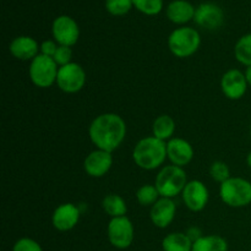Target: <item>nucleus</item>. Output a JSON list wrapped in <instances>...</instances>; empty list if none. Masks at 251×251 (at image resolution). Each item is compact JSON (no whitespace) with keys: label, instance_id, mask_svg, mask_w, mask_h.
<instances>
[{"label":"nucleus","instance_id":"20","mask_svg":"<svg viewBox=\"0 0 251 251\" xmlns=\"http://www.w3.org/2000/svg\"><path fill=\"white\" fill-rule=\"evenodd\" d=\"M193 244L186 233L173 232L163 238L162 249L163 251H191Z\"/></svg>","mask_w":251,"mask_h":251},{"label":"nucleus","instance_id":"5","mask_svg":"<svg viewBox=\"0 0 251 251\" xmlns=\"http://www.w3.org/2000/svg\"><path fill=\"white\" fill-rule=\"evenodd\" d=\"M200 33L193 27H179L169 34V50L176 58H189L194 55L200 48Z\"/></svg>","mask_w":251,"mask_h":251},{"label":"nucleus","instance_id":"10","mask_svg":"<svg viewBox=\"0 0 251 251\" xmlns=\"http://www.w3.org/2000/svg\"><path fill=\"white\" fill-rule=\"evenodd\" d=\"M181 198L189 210L193 212H200L207 206L210 193H208L207 186L202 181L191 180L188 181L184 188Z\"/></svg>","mask_w":251,"mask_h":251},{"label":"nucleus","instance_id":"34","mask_svg":"<svg viewBox=\"0 0 251 251\" xmlns=\"http://www.w3.org/2000/svg\"><path fill=\"white\" fill-rule=\"evenodd\" d=\"M250 136H251V127H250Z\"/></svg>","mask_w":251,"mask_h":251},{"label":"nucleus","instance_id":"25","mask_svg":"<svg viewBox=\"0 0 251 251\" xmlns=\"http://www.w3.org/2000/svg\"><path fill=\"white\" fill-rule=\"evenodd\" d=\"M132 2L140 12L149 16H154L163 9V0H132Z\"/></svg>","mask_w":251,"mask_h":251},{"label":"nucleus","instance_id":"12","mask_svg":"<svg viewBox=\"0 0 251 251\" xmlns=\"http://www.w3.org/2000/svg\"><path fill=\"white\" fill-rule=\"evenodd\" d=\"M194 21L205 29L220 28L225 21V12L215 2H202L196 7Z\"/></svg>","mask_w":251,"mask_h":251},{"label":"nucleus","instance_id":"16","mask_svg":"<svg viewBox=\"0 0 251 251\" xmlns=\"http://www.w3.org/2000/svg\"><path fill=\"white\" fill-rule=\"evenodd\" d=\"M176 213V205L173 199L159 198V200L153 206H151L150 218L157 228L164 229L173 222Z\"/></svg>","mask_w":251,"mask_h":251},{"label":"nucleus","instance_id":"23","mask_svg":"<svg viewBox=\"0 0 251 251\" xmlns=\"http://www.w3.org/2000/svg\"><path fill=\"white\" fill-rule=\"evenodd\" d=\"M234 55L243 65H251V33L244 34L238 39L234 47Z\"/></svg>","mask_w":251,"mask_h":251},{"label":"nucleus","instance_id":"8","mask_svg":"<svg viewBox=\"0 0 251 251\" xmlns=\"http://www.w3.org/2000/svg\"><path fill=\"white\" fill-rule=\"evenodd\" d=\"M85 83L86 73L80 64L71 61L70 64L59 68L56 85L63 92L76 93L82 90Z\"/></svg>","mask_w":251,"mask_h":251},{"label":"nucleus","instance_id":"19","mask_svg":"<svg viewBox=\"0 0 251 251\" xmlns=\"http://www.w3.org/2000/svg\"><path fill=\"white\" fill-rule=\"evenodd\" d=\"M174 132H176V122L171 115L162 114L154 119L152 124V136L168 142L169 140L173 139Z\"/></svg>","mask_w":251,"mask_h":251},{"label":"nucleus","instance_id":"14","mask_svg":"<svg viewBox=\"0 0 251 251\" xmlns=\"http://www.w3.org/2000/svg\"><path fill=\"white\" fill-rule=\"evenodd\" d=\"M113 166L112 152L95 150L83 161V169L92 178H102Z\"/></svg>","mask_w":251,"mask_h":251},{"label":"nucleus","instance_id":"6","mask_svg":"<svg viewBox=\"0 0 251 251\" xmlns=\"http://www.w3.org/2000/svg\"><path fill=\"white\" fill-rule=\"evenodd\" d=\"M59 66L50 56L38 54L29 64L28 74L32 83L39 88H48L56 83Z\"/></svg>","mask_w":251,"mask_h":251},{"label":"nucleus","instance_id":"4","mask_svg":"<svg viewBox=\"0 0 251 251\" xmlns=\"http://www.w3.org/2000/svg\"><path fill=\"white\" fill-rule=\"evenodd\" d=\"M221 200L229 207L240 208L251 203V183L240 176H230L220 186Z\"/></svg>","mask_w":251,"mask_h":251},{"label":"nucleus","instance_id":"31","mask_svg":"<svg viewBox=\"0 0 251 251\" xmlns=\"http://www.w3.org/2000/svg\"><path fill=\"white\" fill-rule=\"evenodd\" d=\"M186 234H188V237L190 238L191 242H196L198 239H200L201 237H202V233H201V230L199 229L198 227H191L189 228L188 230H186Z\"/></svg>","mask_w":251,"mask_h":251},{"label":"nucleus","instance_id":"13","mask_svg":"<svg viewBox=\"0 0 251 251\" xmlns=\"http://www.w3.org/2000/svg\"><path fill=\"white\" fill-rule=\"evenodd\" d=\"M81 210L77 205L71 202L63 203L54 210L51 223L59 232H69L77 226L81 217Z\"/></svg>","mask_w":251,"mask_h":251},{"label":"nucleus","instance_id":"24","mask_svg":"<svg viewBox=\"0 0 251 251\" xmlns=\"http://www.w3.org/2000/svg\"><path fill=\"white\" fill-rule=\"evenodd\" d=\"M159 198L161 195L156 185H152V184H145L140 186L136 191V200L141 206H153L159 200Z\"/></svg>","mask_w":251,"mask_h":251},{"label":"nucleus","instance_id":"21","mask_svg":"<svg viewBox=\"0 0 251 251\" xmlns=\"http://www.w3.org/2000/svg\"><path fill=\"white\" fill-rule=\"evenodd\" d=\"M191 251H228V243L221 235H202L194 242Z\"/></svg>","mask_w":251,"mask_h":251},{"label":"nucleus","instance_id":"11","mask_svg":"<svg viewBox=\"0 0 251 251\" xmlns=\"http://www.w3.org/2000/svg\"><path fill=\"white\" fill-rule=\"evenodd\" d=\"M248 81L245 74L238 69H230L223 74L221 78V90L223 95L232 100H240L248 91Z\"/></svg>","mask_w":251,"mask_h":251},{"label":"nucleus","instance_id":"33","mask_svg":"<svg viewBox=\"0 0 251 251\" xmlns=\"http://www.w3.org/2000/svg\"><path fill=\"white\" fill-rule=\"evenodd\" d=\"M247 163H248V166H249V168L251 169V151L249 152V154H248V157H247Z\"/></svg>","mask_w":251,"mask_h":251},{"label":"nucleus","instance_id":"7","mask_svg":"<svg viewBox=\"0 0 251 251\" xmlns=\"http://www.w3.org/2000/svg\"><path fill=\"white\" fill-rule=\"evenodd\" d=\"M107 235L113 247L120 250L127 249L134 242V225L126 216L110 218L107 227Z\"/></svg>","mask_w":251,"mask_h":251},{"label":"nucleus","instance_id":"1","mask_svg":"<svg viewBox=\"0 0 251 251\" xmlns=\"http://www.w3.org/2000/svg\"><path fill=\"white\" fill-rule=\"evenodd\" d=\"M88 135L98 150L113 153L125 140L126 124L119 114L103 113L92 120L88 127Z\"/></svg>","mask_w":251,"mask_h":251},{"label":"nucleus","instance_id":"3","mask_svg":"<svg viewBox=\"0 0 251 251\" xmlns=\"http://www.w3.org/2000/svg\"><path fill=\"white\" fill-rule=\"evenodd\" d=\"M188 184V176L183 167L166 166L158 172L156 176V185L161 198L173 199L183 193L184 188Z\"/></svg>","mask_w":251,"mask_h":251},{"label":"nucleus","instance_id":"15","mask_svg":"<svg viewBox=\"0 0 251 251\" xmlns=\"http://www.w3.org/2000/svg\"><path fill=\"white\" fill-rule=\"evenodd\" d=\"M167 157L174 166L185 167L193 161L194 149L185 139L173 137L167 142Z\"/></svg>","mask_w":251,"mask_h":251},{"label":"nucleus","instance_id":"29","mask_svg":"<svg viewBox=\"0 0 251 251\" xmlns=\"http://www.w3.org/2000/svg\"><path fill=\"white\" fill-rule=\"evenodd\" d=\"M54 61L58 64V66L66 65V64L71 63V59H73V50H71V47L66 46H59L56 49V53L53 56Z\"/></svg>","mask_w":251,"mask_h":251},{"label":"nucleus","instance_id":"9","mask_svg":"<svg viewBox=\"0 0 251 251\" xmlns=\"http://www.w3.org/2000/svg\"><path fill=\"white\" fill-rule=\"evenodd\" d=\"M51 33L54 41L59 46L73 47L80 38V28L77 22L68 15H61L54 20L51 25Z\"/></svg>","mask_w":251,"mask_h":251},{"label":"nucleus","instance_id":"27","mask_svg":"<svg viewBox=\"0 0 251 251\" xmlns=\"http://www.w3.org/2000/svg\"><path fill=\"white\" fill-rule=\"evenodd\" d=\"M210 176L215 181L222 184L223 181L228 180L230 178V171L227 163L222 161H216L210 167Z\"/></svg>","mask_w":251,"mask_h":251},{"label":"nucleus","instance_id":"17","mask_svg":"<svg viewBox=\"0 0 251 251\" xmlns=\"http://www.w3.org/2000/svg\"><path fill=\"white\" fill-rule=\"evenodd\" d=\"M9 50L17 60L32 61L41 53V46L32 37L20 36L12 39L9 46Z\"/></svg>","mask_w":251,"mask_h":251},{"label":"nucleus","instance_id":"32","mask_svg":"<svg viewBox=\"0 0 251 251\" xmlns=\"http://www.w3.org/2000/svg\"><path fill=\"white\" fill-rule=\"evenodd\" d=\"M245 77H247L248 85L251 86V65L247 66V70H245Z\"/></svg>","mask_w":251,"mask_h":251},{"label":"nucleus","instance_id":"30","mask_svg":"<svg viewBox=\"0 0 251 251\" xmlns=\"http://www.w3.org/2000/svg\"><path fill=\"white\" fill-rule=\"evenodd\" d=\"M58 47H59V44L56 43L55 41L47 39V41H43L41 43V53L39 54L53 58L54 54L56 53V49H58Z\"/></svg>","mask_w":251,"mask_h":251},{"label":"nucleus","instance_id":"2","mask_svg":"<svg viewBox=\"0 0 251 251\" xmlns=\"http://www.w3.org/2000/svg\"><path fill=\"white\" fill-rule=\"evenodd\" d=\"M167 158V142L154 136L144 137L132 150V159L135 164L145 171H154L159 168Z\"/></svg>","mask_w":251,"mask_h":251},{"label":"nucleus","instance_id":"26","mask_svg":"<svg viewBox=\"0 0 251 251\" xmlns=\"http://www.w3.org/2000/svg\"><path fill=\"white\" fill-rule=\"evenodd\" d=\"M132 6V0H105V9L113 16H124Z\"/></svg>","mask_w":251,"mask_h":251},{"label":"nucleus","instance_id":"28","mask_svg":"<svg viewBox=\"0 0 251 251\" xmlns=\"http://www.w3.org/2000/svg\"><path fill=\"white\" fill-rule=\"evenodd\" d=\"M12 251H43L38 242L31 238H21L14 244Z\"/></svg>","mask_w":251,"mask_h":251},{"label":"nucleus","instance_id":"22","mask_svg":"<svg viewBox=\"0 0 251 251\" xmlns=\"http://www.w3.org/2000/svg\"><path fill=\"white\" fill-rule=\"evenodd\" d=\"M102 207L110 218L126 216L127 206L124 199L118 194H109L102 201Z\"/></svg>","mask_w":251,"mask_h":251},{"label":"nucleus","instance_id":"18","mask_svg":"<svg viewBox=\"0 0 251 251\" xmlns=\"http://www.w3.org/2000/svg\"><path fill=\"white\" fill-rule=\"evenodd\" d=\"M196 9L186 0H174L167 7V17L173 24L184 25L194 20Z\"/></svg>","mask_w":251,"mask_h":251}]
</instances>
